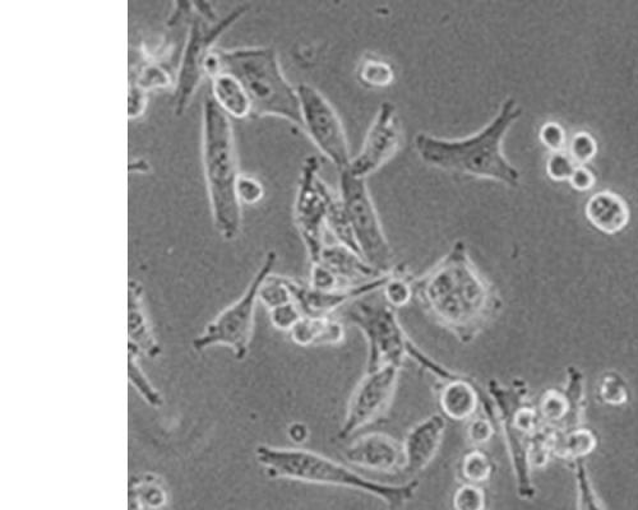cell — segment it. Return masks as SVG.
Here are the masks:
<instances>
[{
  "instance_id": "obj_1",
  "label": "cell",
  "mask_w": 638,
  "mask_h": 510,
  "mask_svg": "<svg viewBox=\"0 0 638 510\" xmlns=\"http://www.w3.org/2000/svg\"><path fill=\"white\" fill-rule=\"evenodd\" d=\"M414 295L425 313L468 345L501 309L493 286L471 261L468 245L457 240L425 275L413 280Z\"/></svg>"
},
{
  "instance_id": "obj_2",
  "label": "cell",
  "mask_w": 638,
  "mask_h": 510,
  "mask_svg": "<svg viewBox=\"0 0 638 510\" xmlns=\"http://www.w3.org/2000/svg\"><path fill=\"white\" fill-rule=\"evenodd\" d=\"M521 115L517 101L508 97L496 117L480 131L453 139L419 133L414 139L415 151L420 160L432 168L517 188L520 185L519 170L503 155L502 145L508 129Z\"/></svg>"
},
{
  "instance_id": "obj_3",
  "label": "cell",
  "mask_w": 638,
  "mask_h": 510,
  "mask_svg": "<svg viewBox=\"0 0 638 510\" xmlns=\"http://www.w3.org/2000/svg\"><path fill=\"white\" fill-rule=\"evenodd\" d=\"M202 162L216 230L225 240H234L242 227V204L237 194L242 173L233 125L211 94L203 100Z\"/></svg>"
},
{
  "instance_id": "obj_4",
  "label": "cell",
  "mask_w": 638,
  "mask_h": 510,
  "mask_svg": "<svg viewBox=\"0 0 638 510\" xmlns=\"http://www.w3.org/2000/svg\"><path fill=\"white\" fill-rule=\"evenodd\" d=\"M257 462L265 468L271 479H286L305 482V484L337 486L363 491L385 502L391 510H399L414 499L419 489V480L408 484L388 485L365 479L342 463L307 451V449L276 448L270 445H258Z\"/></svg>"
},
{
  "instance_id": "obj_5",
  "label": "cell",
  "mask_w": 638,
  "mask_h": 510,
  "mask_svg": "<svg viewBox=\"0 0 638 510\" xmlns=\"http://www.w3.org/2000/svg\"><path fill=\"white\" fill-rule=\"evenodd\" d=\"M219 73H230L247 92L252 119L275 117L302 127V111L297 88L282 72L274 46L216 48Z\"/></svg>"
},
{
  "instance_id": "obj_6",
  "label": "cell",
  "mask_w": 638,
  "mask_h": 510,
  "mask_svg": "<svg viewBox=\"0 0 638 510\" xmlns=\"http://www.w3.org/2000/svg\"><path fill=\"white\" fill-rule=\"evenodd\" d=\"M251 4L242 3L224 17L216 15L211 3H192L186 41L180 55L174 87V114L182 117L206 76V64L216 41L242 18Z\"/></svg>"
},
{
  "instance_id": "obj_7",
  "label": "cell",
  "mask_w": 638,
  "mask_h": 510,
  "mask_svg": "<svg viewBox=\"0 0 638 510\" xmlns=\"http://www.w3.org/2000/svg\"><path fill=\"white\" fill-rule=\"evenodd\" d=\"M341 318L362 331L368 343L367 372L386 365L402 368L415 343L401 327L397 310L383 298L382 290L351 301L341 309Z\"/></svg>"
},
{
  "instance_id": "obj_8",
  "label": "cell",
  "mask_w": 638,
  "mask_h": 510,
  "mask_svg": "<svg viewBox=\"0 0 638 510\" xmlns=\"http://www.w3.org/2000/svg\"><path fill=\"white\" fill-rule=\"evenodd\" d=\"M277 254L268 252L260 270L254 275L242 298L224 309L194 338L193 349L200 352L212 346H228L238 361H243L251 345L258 294L266 278L274 271Z\"/></svg>"
},
{
  "instance_id": "obj_9",
  "label": "cell",
  "mask_w": 638,
  "mask_h": 510,
  "mask_svg": "<svg viewBox=\"0 0 638 510\" xmlns=\"http://www.w3.org/2000/svg\"><path fill=\"white\" fill-rule=\"evenodd\" d=\"M339 194L360 255L374 270L382 275H390L395 271L394 252L369 193L367 180L355 178L348 170L342 171Z\"/></svg>"
},
{
  "instance_id": "obj_10",
  "label": "cell",
  "mask_w": 638,
  "mask_h": 510,
  "mask_svg": "<svg viewBox=\"0 0 638 510\" xmlns=\"http://www.w3.org/2000/svg\"><path fill=\"white\" fill-rule=\"evenodd\" d=\"M321 164L316 156L304 160L294 202V222L303 240L309 262L317 263L325 249L328 206L334 192L319 176Z\"/></svg>"
},
{
  "instance_id": "obj_11",
  "label": "cell",
  "mask_w": 638,
  "mask_h": 510,
  "mask_svg": "<svg viewBox=\"0 0 638 510\" xmlns=\"http://www.w3.org/2000/svg\"><path fill=\"white\" fill-rule=\"evenodd\" d=\"M302 128L311 138L318 151L326 156L339 170H348L351 159L348 136L344 124L331 104L316 87L299 85L297 87Z\"/></svg>"
},
{
  "instance_id": "obj_12",
  "label": "cell",
  "mask_w": 638,
  "mask_h": 510,
  "mask_svg": "<svg viewBox=\"0 0 638 510\" xmlns=\"http://www.w3.org/2000/svg\"><path fill=\"white\" fill-rule=\"evenodd\" d=\"M400 372V366L396 365H386L373 372H365L363 379L351 393L339 439L350 438L358 430L376 423L387 414L394 401Z\"/></svg>"
},
{
  "instance_id": "obj_13",
  "label": "cell",
  "mask_w": 638,
  "mask_h": 510,
  "mask_svg": "<svg viewBox=\"0 0 638 510\" xmlns=\"http://www.w3.org/2000/svg\"><path fill=\"white\" fill-rule=\"evenodd\" d=\"M402 124L396 106L390 101L379 105L360 151L351 159L348 171L355 178L367 180L388 164L399 152Z\"/></svg>"
},
{
  "instance_id": "obj_14",
  "label": "cell",
  "mask_w": 638,
  "mask_h": 510,
  "mask_svg": "<svg viewBox=\"0 0 638 510\" xmlns=\"http://www.w3.org/2000/svg\"><path fill=\"white\" fill-rule=\"evenodd\" d=\"M390 275L376 278V280L365 282L362 285L349 287V289L336 291L312 289L308 284H303V282L295 281L289 277H286V282H288L291 295H293L294 303L298 305L304 317H330L332 313L341 310L351 301L382 290Z\"/></svg>"
},
{
  "instance_id": "obj_15",
  "label": "cell",
  "mask_w": 638,
  "mask_h": 510,
  "mask_svg": "<svg viewBox=\"0 0 638 510\" xmlns=\"http://www.w3.org/2000/svg\"><path fill=\"white\" fill-rule=\"evenodd\" d=\"M344 456L351 465L382 474H397L405 466L404 445L385 433L362 435L345 449Z\"/></svg>"
},
{
  "instance_id": "obj_16",
  "label": "cell",
  "mask_w": 638,
  "mask_h": 510,
  "mask_svg": "<svg viewBox=\"0 0 638 510\" xmlns=\"http://www.w3.org/2000/svg\"><path fill=\"white\" fill-rule=\"evenodd\" d=\"M446 417L432 415L414 425L404 440L405 466L401 474L413 476L431 465L441 448Z\"/></svg>"
},
{
  "instance_id": "obj_17",
  "label": "cell",
  "mask_w": 638,
  "mask_h": 510,
  "mask_svg": "<svg viewBox=\"0 0 638 510\" xmlns=\"http://www.w3.org/2000/svg\"><path fill=\"white\" fill-rule=\"evenodd\" d=\"M438 402L442 414L447 419L470 421L474 419L482 401L475 382L457 374L456 377L443 380L439 384Z\"/></svg>"
},
{
  "instance_id": "obj_18",
  "label": "cell",
  "mask_w": 638,
  "mask_h": 510,
  "mask_svg": "<svg viewBox=\"0 0 638 510\" xmlns=\"http://www.w3.org/2000/svg\"><path fill=\"white\" fill-rule=\"evenodd\" d=\"M317 263L334 272L346 287L362 285L385 276L365 262L362 255L340 244L326 245Z\"/></svg>"
},
{
  "instance_id": "obj_19",
  "label": "cell",
  "mask_w": 638,
  "mask_h": 510,
  "mask_svg": "<svg viewBox=\"0 0 638 510\" xmlns=\"http://www.w3.org/2000/svg\"><path fill=\"white\" fill-rule=\"evenodd\" d=\"M128 298L129 345L140 352V355L156 359L161 354V347L143 310V289L140 282L129 281Z\"/></svg>"
},
{
  "instance_id": "obj_20",
  "label": "cell",
  "mask_w": 638,
  "mask_h": 510,
  "mask_svg": "<svg viewBox=\"0 0 638 510\" xmlns=\"http://www.w3.org/2000/svg\"><path fill=\"white\" fill-rule=\"evenodd\" d=\"M345 328L340 319L303 317L290 331L291 340L298 346H339L345 341Z\"/></svg>"
},
{
  "instance_id": "obj_21",
  "label": "cell",
  "mask_w": 638,
  "mask_h": 510,
  "mask_svg": "<svg viewBox=\"0 0 638 510\" xmlns=\"http://www.w3.org/2000/svg\"><path fill=\"white\" fill-rule=\"evenodd\" d=\"M587 219L605 234H616L630 221V211L621 197L612 192H600L586 206Z\"/></svg>"
},
{
  "instance_id": "obj_22",
  "label": "cell",
  "mask_w": 638,
  "mask_h": 510,
  "mask_svg": "<svg viewBox=\"0 0 638 510\" xmlns=\"http://www.w3.org/2000/svg\"><path fill=\"white\" fill-rule=\"evenodd\" d=\"M211 96L229 118L252 117V105L247 92L230 73L221 72L212 78Z\"/></svg>"
},
{
  "instance_id": "obj_23",
  "label": "cell",
  "mask_w": 638,
  "mask_h": 510,
  "mask_svg": "<svg viewBox=\"0 0 638 510\" xmlns=\"http://www.w3.org/2000/svg\"><path fill=\"white\" fill-rule=\"evenodd\" d=\"M355 76L365 90L381 91L394 85L396 72L388 60L377 54H364L359 60Z\"/></svg>"
},
{
  "instance_id": "obj_24",
  "label": "cell",
  "mask_w": 638,
  "mask_h": 510,
  "mask_svg": "<svg viewBox=\"0 0 638 510\" xmlns=\"http://www.w3.org/2000/svg\"><path fill=\"white\" fill-rule=\"evenodd\" d=\"M166 502L168 496L154 475L132 479L129 485V510H163Z\"/></svg>"
},
{
  "instance_id": "obj_25",
  "label": "cell",
  "mask_w": 638,
  "mask_h": 510,
  "mask_svg": "<svg viewBox=\"0 0 638 510\" xmlns=\"http://www.w3.org/2000/svg\"><path fill=\"white\" fill-rule=\"evenodd\" d=\"M596 438L590 430L570 431L566 435L554 434L552 451L562 458H582L589 456L596 448Z\"/></svg>"
},
{
  "instance_id": "obj_26",
  "label": "cell",
  "mask_w": 638,
  "mask_h": 510,
  "mask_svg": "<svg viewBox=\"0 0 638 510\" xmlns=\"http://www.w3.org/2000/svg\"><path fill=\"white\" fill-rule=\"evenodd\" d=\"M326 226L330 233L334 235L337 244L344 245V247L360 254L357 243H355L349 216L346 213L344 203L341 201L340 194L339 196L334 194L331 199L330 206H328Z\"/></svg>"
},
{
  "instance_id": "obj_27",
  "label": "cell",
  "mask_w": 638,
  "mask_h": 510,
  "mask_svg": "<svg viewBox=\"0 0 638 510\" xmlns=\"http://www.w3.org/2000/svg\"><path fill=\"white\" fill-rule=\"evenodd\" d=\"M493 472L492 459L480 449H473V451L465 453L461 458L459 475L464 484L483 485L490 480Z\"/></svg>"
},
{
  "instance_id": "obj_28",
  "label": "cell",
  "mask_w": 638,
  "mask_h": 510,
  "mask_svg": "<svg viewBox=\"0 0 638 510\" xmlns=\"http://www.w3.org/2000/svg\"><path fill=\"white\" fill-rule=\"evenodd\" d=\"M131 83L142 88L143 91L166 90L177 83V72L157 62H146L138 69L136 77H131Z\"/></svg>"
},
{
  "instance_id": "obj_29",
  "label": "cell",
  "mask_w": 638,
  "mask_h": 510,
  "mask_svg": "<svg viewBox=\"0 0 638 510\" xmlns=\"http://www.w3.org/2000/svg\"><path fill=\"white\" fill-rule=\"evenodd\" d=\"M128 377L129 383L136 389L137 393L146 403H149L151 407L160 408L164 405V398L161 393L152 386L149 378L142 372L140 363L137 359L140 356V352L134 349L133 346H128Z\"/></svg>"
},
{
  "instance_id": "obj_30",
  "label": "cell",
  "mask_w": 638,
  "mask_h": 510,
  "mask_svg": "<svg viewBox=\"0 0 638 510\" xmlns=\"http://www.w3.org/2000/svg\"><path fill=\"white\" fill-rule=\"evenodd\" d=\"M383 298L394 309H401L414 299L413 278L405 275L404 270L391 273L382 289Z\"/></svg>"
},
{
  "instance_id": "obj_31",
  "label": "cell",
  "mask_w": 638,
  "mask_h": 510,
  "mask_svg": "<svg viewBox=\"0 0 638 510\" xmlns=\"http://www.w3.org/2000/svg\"><path fill=\"white\" fill-rule=\"evenodd\" d=\"M258 299L268 310L291 303L293 295H291L286 277L272 275L271 273L266 278V281L263 282Z\"/></svg>"
},
{
  "instance_id": "obj_32",
  "label": "cell",
  "mask_w": 638,
  "mask_h": 510,
  "mask_svg": "<svg viewBox=\"0 0 638 510\" xmlns=\"http://www.w3.org/2000/svg\"><path fill=\"white\" fill-rule=\"evenodd\" d=\"M577 481V508L579 510H605L601 504L598 494L591 484L586 466L580 461L576 470Z\"/></svg>"
},
{
  "instance_id": "obj_33",
  "label": "cell",
  "mask_w": 638,
  "mask_h": 510,
  "mask_svg": "<svg viewBox=\"0 0 638 510\" xmlns=\"http://www.w3.org/2000/svg\"><path fill=\"white\" fill-rule=\"evenodd\" d=\"M453 510H485L487 495L480 486L464 484L453 493Z\"/></svg>"
},
{
  "instance_id": "obj_34",
  "label": "cell",
  "mask_w": 638,
  "mask_h": 510,
  "mask_svg": "<svg viewBox=\"0 0 638 510\" xmlns=\"http://www.w3.org/2000/svg\"><path fill=\"white\" fill-rule=\"evenodd\" d=\"M568 411H570V403H568L567 397L562 393L549 389L544 393L542 402H540V414L543 419L550 421V423H557L566 419Z\"/></svg>"
},
{
  "instance_id": "obj_35",
  "label": "cell",
  "mask_w": 638,
  "mask_h": 510,
  "mask_svg": "<svg viewBox=\"0 0 638 510\" xmlns=\"http://www.w3.org/2000/svg\"><path fill=\"white\" fill-rule=\"evenodd\" d=\"M553 431L538 430L531 435L529 442V459L530 465L536 468H542L548 463L549 453L553 448Z\"/></svg>"
},
{
  "instance_id": "obj_36",
  "label": "cell",
  "mask_w": 638,
  "mask_h": 510,
  "mask_svg": "<svg viewBox=\"0 0 638 510\" xmlns=\"http://www.w3.org/2000/svg\"><path fill=\"white\" fill-rule=\"evenodd\" d=\"M600 396L605 403L621 406L628 401V391L623 379L616 373L605 375L600 386Z\"/></svg>"
},
{
  "instance_id": "obj_37",
  "label": "cell",
  "mask_w": 638,
  "mask_h": 510,
  "mask_svg": "<svg viewBox=\"0 0 638 510\" xmlns=\"http://www.w3.org/2000/svg\"><path fill=\"white\" fill-rule=\"evenodd\" d=\"M303 317V313L294 301L270 310V321L277 331L290 332Z\"/></svg>"
},
{
  "instance_id": "obj_38",
  "label": "cell",
  "mask_w": 638,
  "mask_h": 510,
  "mask_svg": "<svg viewBox=\"0 0 638 510\" xmlns=\"http://www.w3.org/2000/svg\"><path fill=\"white\" fill-rule=\"evenodd\" d=\"M237 194L240 204L254 206L262 201L265 197L266 190L260 179L256 176L242 174L237 184Z\"/></svg>"
},
{
  "instance_id": "obj_39",
  "label": "cell",
  "mask_w": 638,
  "mask_h": 510,
  "mask_svg": "<svg viewBox=\"0 0 638 510\" xmlns=\"http://www.w3.org/2000/svg\"><path fill=\"white\" fill-rule=\"evenodd\" d=\"M308 285L319 291H336L349 289L339 277L321 263L311 264V277Z\"/></svg>"
},
{
  "instance_id": "obj_40",
  "label": "cell",
  "mask_w": 638,
  "mask_h": 510,
  "mask_svg": "<svg viewBox=\"0 0 638 510\" xmlns=\"http://www.w3.org/2000/svg\"><path fill=\"white\" fill-rule=\"evenodd\" d=\"M596 153V143L587 133H579L571 143L570 157L577 166L585 165L593 159Z\"/></svg>"
},
{
  "instance_id": "obj_41",
  "label": "cell",
  "mask_w": 638,
  "mask_h": 510,
  "mask_svg": "<svg viewBox=\"0 0 638 510\" xmlns=\"http://www.w3.org/2000/svg\"><path fill=\"white\" fill-rule=\"evenodd\" d=\"M577 165L570 156L564 155L563 152L553 153L549 157L547 171L550 178L563 182V180H570Z\"/></svg>"
},
{
  "instance_id": "obj_42",
  "label": "cell",
  "mask_w": 638,
  "mask_h": 510,
  "mask_svg": "<svg viewBox=\"0 0 638 510\" xmlns=\"http://www.w3.org/2000/svg\"><path fill=\"white\" fill-rule=\"evenodd\" d=\"M468 439L471 444L484 445L493 439L496 430H494V424L485 417H474L469 421Z\"/></svg>"
},
{
  "instance_id": "obj_43",
  "label": "cell",
  "mask_w": 638,
  "mask_h": 510,
  "mask_svg": "<svg viewBox=\"0 0 638 510\" xmlns=\"http://www.w3.org/2000/svg\"><path fill=\"white\" fill-rule=\"evenodd\" d=\"M540 138H542L544 145L554 153L562 152L566 146V136H564L563 129L556 123L545 124L540 132Z\"/></svg>"
},
{
  "instance_id": "obj_44",
  "label": "cell",
  "mask_w": 638,
  "mask_h": 510,
  "mask_svg": "<svg viewBox=\"0 0 638 510\" xmlns=\"http://www.w3.org/2000/svg\"><path fill=\"white\" fill-rule=\"evenodd\" d=\"M147 92L142 88L131 83V90H129L128 97V117L129 119H137L142 117L147 108Z\"/></svg>"
},
{
  "instance_id": "obj_45",
  "label": "cell",
  "mask_w": 638,
  "mask_h": 510,
  "mask_svg": "<svg viewBox=\"0 0 638 510\" xmlns=\"http://www.w3.org/2000/svg\"><path fill=\"white\" fill-rule=\"evenodd\" d=\"M570 182L573 188L584 192V190H589L593 187L595 178L589 169L584 168V166H577L575 173L571 176Z\"/></svg>"
},
{
  "instance_id": "obj_46",
  "label": "cell",
  "mask_w": 638,
  "mask_h": 510,
  "mask_svg": "<svg viewBox=\"0 0 638 510\" xmlns=\"http://www.w3.org/2000/svg\"><path fill=\"white\" fill-rule=\"evenodd\" d=\"M289 439L294 443L303 444L307 442L309 438L308 426L303 423H294L289 426L288 430Z\"/></svg>"
}]
</instances>
